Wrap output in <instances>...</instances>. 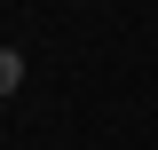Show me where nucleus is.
Listing matches in <instances>:
<instances>
[{"label": "nucleus", "mask_w": 158, "mask_h": 150, "mask_svg": "<svg viewBox=\"0 0 158 150\" xmlns=\"http://www.w3.org/2000/svg\"><path fill=\"white\" fill-rule=\"evenodd\" d=\"M16 87H24V56H16V48H0V103H8Z\"/></svg>", "instance_id": "1"}]
</instances>
